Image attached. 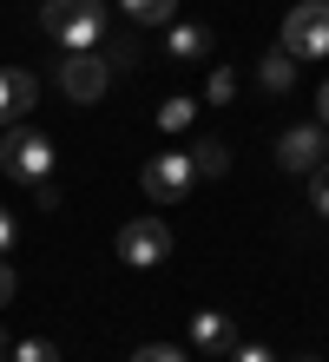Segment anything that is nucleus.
I'll use <instances>...</instances> for the list:
<instances>
[{
	"label": "nucleus",
	"mask_w": 329,
	"mask_h": 362,
	"mask_svg": "<svg viewBox=\"0 0 329 362\" xmlns=\"http://www.w3.org/2000/svg\"><path fill=\"white\" fill-rule=\"evenodd\" d=\"M316 125L329 132V79H323V93H316Z\"/></svg>",
	"instance_id": "obj_24"
},
{
	"label": "nucleus",
	"mask_w": 329,
	"mask_h": 362,
	"mask_svg": "<svg viewBox=\"0 0 329 362\" xmlns=\"http://www.w3.org/2000/svg\"><path fill=\"white\" fill-rule=\"evenodd\" d=\"M0 172L20 178V185L53 178V139H47V132H33L27 119H20V125H0Z\"/></svg>",
	"instance_id": "obj_2"
},
{
	"label": "nucleus",
	"mask_w": 329,
	"mask_h": 362,
	"mask_svg": "<svg viewBox=\"0 0 329 362\" xmlns=\"http://www.w3.org/2000/svg\"><path fill=\"white\" fill-rule=\"evenodd\" d=\"M217 47V40H211V27H191V20H171V40H165V53L171 59H204Z\"/></svg>",
	"instance_id": "obj_9"
},
{
	"label": "nucleus",
	"mask_w": 329,
	"mask_h": 362,
	"mask_svg": "<svg viewBox=\"0 0 329 362\" xmlns=\"http://www.w3.org/2000/svg\"><path fill=\"white\" fill-rule=\"evenodd\" d=\"M139 185H145V198H151V204H178L185 191L197 185V172H191V152H165V158H145Z\"/></svg>",
	"instance_id": "obj_6"
},
{
	"label": "nucleus",
	"mask_w": 329,
	"mask_h": 362,
	"mask_svg": "<svg viewBox=\"0 0 329 362\" xmlns=\"http://www.w3.org/2000/svg\"><path fill=\"white\" fill-rule=\"evenodd\" d=\"M13 290H20V276H13V264H7V257H0V310L13 303Z\"/></svg>",
	"instance_id": "obj_21"
},
{
	"label": "nucleus",
	"mask_w": 329,
	"mask_h": 362,
	"mask_svg": "<svg viewBox=\"0 0 329 362\" xmlns=\"http://www.w3.org/2000/svg\"><path fill=\"white\" fill-rule=\"evenodd\" d=\"M0 356H7V329H0Z\"/></svg>",
	"instance_id": "obj_25"
},
{
	"label": "nucleus",
	"mask_w": 329,
	"mask_h": 362,
	"mask_svg": "<svg viewBox=\"0 0 329 362\" xmlns=\"http://www.w3.org/2000/svg\"><path fill=\"white\" fill-rule=\"evenodd\" d=\"M191 172H197V178H224V172H231V145H224V139H197V145H191Z\"/></svg>",
	"instance_id": "obj_10"
},
{
	"label": "nucleus",
	"mask_w": 329,
	"mask_h": 362,
	"mask_svg": "<svg viewBox=\"0 0 329 362\" xmlns=\"http://www.w3.org/2000/svg\"><path fill=\"white\" fill-rule=\"evenodd\" d=\"M33 99H40V79H33L27 66H13V73H7V105H13V119H27Z\"/></svg>",
	"instance_id": "obj_11"
},
{
	"label": "nucleus",
	"mask_w": 329,
	"mask_h": 362,
	"mask_svg": "<svg viewBox=\"0 0 329 362\" xmlns=\"http://www.w3.org/2000/svg\"><path fill=\"white\" fill-rule=\"evenodd\" d=\"M231 362H277V356L263 349V343H237V349H231Z\"/></svg>",
	"instance_id": "obj_20"
},
{
	"label": "nucleus",
	"mask_w": 329,
	"mask_h": 362,
	"mask_svg": "<svg viewBox=\"0 0 329 362\" xmlns=\"http://www.w3.org/2000/svg\"><path fill=\"white\" fill-rule=\"evenodd\" d=\"M191 343L204 349L211 362H231V349L244 343V336H237V323H231L224 310H197V316H191Z\"/></svg>",
	"instance_id": "obj_8"
},
{
	"label": "nucleus",
	"mask_w": 329,
	"mask_h": 362,
	"mask_svg": "<svg viewBox=\"0 0 329 362\" xmlns=\"http://www.w3.org/2000/svg\"><path fill=\"white\" fill-rule=\"evenodd\" d=\"M165 257H171V224L165 218H132V224H119V264L158 270Z\"/></svg>",
	"instance_id": "obj_4"
},
{
	"label": "nucleus",
	"mask_w": 329,
	"mask_h": 362,
	"mask_svg": "<svg viewBox=\"0 0 329 362\" xmlns=\"http://www.w3.org/2000/svg\"><path fill=\"white\" fill-rule=\"evenodd\" d=\"M59 86L73 105H99L112 86V59L105 53H59Z\"/></svg>",
	"instance_id": "obj_5"
},
{
	"label": "nucleus",
	"mask_w": 329,
	"mask_h": 362,
	"mask_svg": "<svg viewBox=\"0 0 329 362\" xmlns=\"http://www.w3.org/2000/svg\"><path fill=\"white\" fill-rule=\"evenodd\" d=\"M283 53L290 59H329V0H296L283 13Z\"/></svg>",
	"instance_id": "obj_3"
},
{
	"label": "nucleus",
	"mask_w": 329,
	"mask_h": 362,
	"mask_svg": "<svg viewBox=\"0 0 329 362\" xmlns=\"http://www.w3.org/2000/svg\"><path fill=\"white\" fill-rule=\"evenodd\" d=\"M191 119H197V105H191V99H165V105H158V125H165V132H185Z\"/></svg>",
	"instance_id": "obj_15"
},
{
	"label": "nucleus",
	"mask_w": 329,
	"mask_h": 362,
	"mask_svg": "<svg viewBox=\"0 0 329 362\" xmlns=\"http://www.w3.org/2000/svg\"><path fill=\"white\" fill-rule=\"evenodd\" d=\"M310 198H316V211L329 218V165H316V172H310Z\"/></svg>",
	"instance_id": "obj_17"
},
{
	"label": "nucleus",
	"mask_w": 329,
	"mask_h": 362,
	"mask_svg": "<svg viewBox=\"0 0 329 362\" xmlns=\"http://www.w3.org/2000/svg\"><path fill=\"white\" fill-rule=\"evenodd\" d=\"M13 250V211H0V257Z\"/></svg>",
	"instance_id": "obj_23"
},
{
	"label": "nucleus",
	"mask_w": 329,
	"mask_h": 362,
	"mask_svg": "<svg viewBox=\"0 0 329 362\" xmlns=\"http://www.w3.org/2000/svg\"><path fill=\"white\" fill-rule=\"evenodd\" d=\"M125 20H139V27H171V13H178V0H119Z\"/></svg>",
	"instance_id": "obj_12"
},
{
	"label": "nucleus",
	"mask_w": 329,
	"mask_h": 362,
	"mask_svg": "<svg viewBox=\"0 0 329 362\" xmlns=\"http://www.w3.org/2000/svg\"><path fill=\"white\" fill-rule=\"evenodd\" d=\"M132 362H185V349H171V343H145V349H132Z\"/></svg>",
	"instance_id": "obj_16"
},
{
	"label": "nucleus",
	"mask_w": 329,
	"mask_h": 362,
	"mask_svg": "<svg viewBox=\"0 0 329 362\" xmlns=\"http://www.w3.org/2000/svg\"><path fill=\"white\" fill-rule=\"evenodd\" d=\"M257 79H263L270 93H290V86H296V59H290V53H263Z\"/></svg>",
	"instance_id": "obj_13"
},
{
	"label": "nucleus",
	"mask_w": 329,
	"mask_h": 362,
	"mask_svg": "<svg viewBox=\"0 0 329 362\" xmlns=\"http://www.w3.org/2000/svg\"><path fill=\"white\" fill-rule=\"evenodd\" d=\"M33 204H40V211H53V204H59V191H53V178H40V185H33Z\"/></svg>",
	"instance_id": "obj_22"
},
{
	"label": "nucleus",
	"mask_w": 329,
	"mask_h": 362,
	"mask_svg": "<svg viewBox=\"0 0 329 362\" xmlns=\"http://www.w3.org/2000/svg\"><path fill=\"white\" fill-rule=\"evenodd\" d=\"M139 53H145V47H139V40H119V47H112V53H105V59H112V66H139Z\"/></svg>",
	"instance_id": "obj_19"
},
{
	"label": "nucleus",
	"mask_w": 329,
	"mask_h": 362,
	"mask_svg": "<svg viewBox=\"0 0 329 362\" xmlns=\"http://www.w3.org/2000/svg\"><path fill=\"white\" fill-rule=\"evenodd\" d=\"M277 165L310 178L316 165H329V132L323 125H290V132H277Z\"/></svg>",
	"instance_id": "obj_7"
},
{
	"label": "nucleus",
	"mask_w": 329,
	"mask_h": 362,
	"mask_svg": "<svg viewBox=\"0 0 329 362\" xmlns=\"http://www.w3.org/2000/svg\"><path fill=\"white\" fill-rule=\"evenodd\" d=\"M0 362H7V356H0Z\"/></svg>",
	"instance_id": "obj_26"
},
{
	"label": "nucleus",
	"mask_w": 329,
	"mask_h": 362,
	"mask_svg": "<svg viewBox=\"0 0 329 362\" xmlns=\"http://www.w3.org/2000/svg\"><path fill=\"white\" fill-rule=\"evenodd\" d=\"M204 93H211V99H217V105H224V99H231V93H237V79H231V66H217V73H211V86H204Z\"/></svg>",
	"instance_id": "obj_18"
},
{
	"label": "nucleus",
	"mask_w": 329,
	"mask_h": 362,
	"mask_svg": "<svg viewBox=\"0 0 329 362\" xmlns=\"http://www.w3.org/2000/svg\"><path fill=\"white\" fill-rule=\"evenodd\" d=\"M40 27L66 53H93L105 40V0H40Z\"/></svg>",
	"instance_id": "obj_1"
},
{
	"label": "nucleus",
	"mask_w": 329,
	"mask_h": 362,
	"mask_svg": "<svg viewBox=\"0 0 329 362\" xmlns=\"http://www.w3.org/2000/svg\"><path fill=\"white\" fill-rule=\"evenodd\" d=\"M13 362H66L59 343H47V336H27V343H13Z\"/></svg>",
	"instance_id": "obj_14"
}]
</instances>
